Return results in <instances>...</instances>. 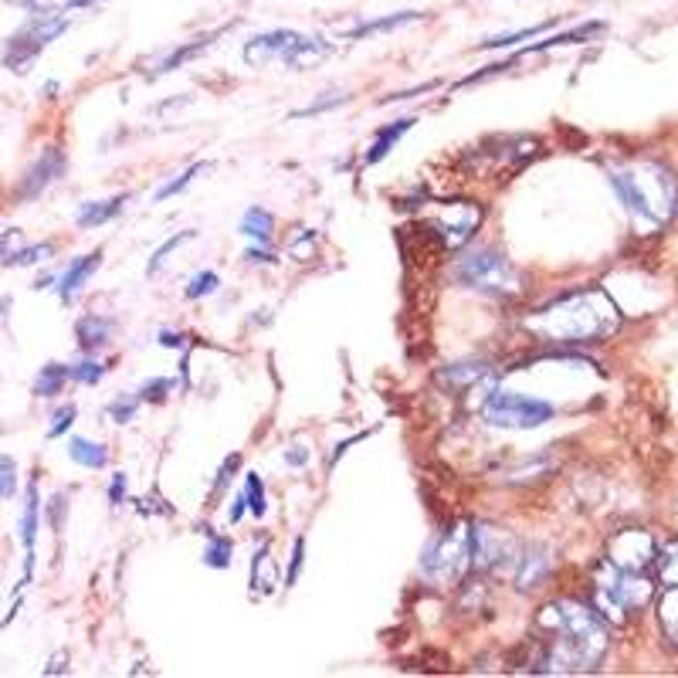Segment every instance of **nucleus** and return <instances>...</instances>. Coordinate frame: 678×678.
<instances>
[{
  "label": "nucleus",
  "instance_id": "obj_21",
  "mask_svg": "<svg viewBox=\"0 0 678 678\" xmlns=\"http://www.w3.org/2000/svg\"><path fill=\"white\" fill-rule=\"evenodd\" d=\"M68 377H72V367H62V363H48V367H41L38 380H34V394H38V397L62 394V387H65Z\"/></svg>",
  "mask_w": 678,
  "mask_h": 678
},
{
  "label": "nucleus",
  "instance_id": "obj_5",
  "mask_svg": "<svg viewBox=\"0 0 678 678\" xmlns=\"http://www.w3.org/2000/svg\"><path fill=\"white\" fill-rule=\"evenodd\" d=\"M472 567H475V523L448 526L445 533L434 536L421 556L424 577L438 580V584H455Z\"/></svg>",
  "mask_w": 678,
  "mask_h": 678
},
{
  "label": "nucleus",
  "instance_id": "obj_31",
  "mask_svg": "<svg viewBox=\"0 0 678 678\" xmlns=\"http://www.w3.org/2000/svg\"><path fill=\"white\" fill-rule=\"evenodd\" d=\"M24 251V234L21 231H4L0 234V265H17V255Z\"/></svg>",
  "mask_w": 678,
  "mask_h": 678
},
{
  "label": "nucleus",
  "instance_id": "obj_32",
  "mask_svg": "<svg viewBox=\"0 0 678 678\" xmlns=\"http://www.w3.org/2000/svg\"><path fill=\"white\" fill-rule=\"evenodd\" d=\"M543 31H550V21H546V24H536V28H526V31H516V34H502V38L482 41L478 48H509V45H516V41L536 38V34H543Z\"/></svg>",
  "mask_w": 678,
  "mask_h": 678
},
{
  "label": "nucleus",
  "instance_id": "obj_42",
  "mask_svg": "<svg viewBox=\"0 0 678 678\" xmlns=\"http://www.w3.org/2000/svg\"><path fill=\"white\" fill-rule=\"evenodd\" d=\"M160 346H184V336H180V333H160Z\"/></svg>",
  "mask_w": 678,
  "mask_h": 678
},
{
  "label": "nucleus",
  "instance_id": "obj_34",
  "mask_svg": "<svg viewBox=\"0 0 678 678\" xmlns=\"http://www.w3.org/2000/svg\"><path fill=\"white\" fill-rule=\"evenodd\" d=\"M17 492V465L14 458H0V499H11Z\"/></svg>",
  "mask_w": 678,
  "mask_h": 678
},
{
  "label": "nucleus",
  "instance_id": "obj_20",
  "mask_svg": "<svg viewBox=\"0 0 678 678\" xmlns=\"http://www.w3.org/2000/svg\"><path fill=\"white\" fill-rule=\"evenodd\" d=\"M68 458L85 468H106L109 462V451L99 445V441H89V438H72L68 441Z\"/></svg>",
  "mask_w": 678,
  "mask_h": 678
},
{
  "label": "nucleus",
  "instance_id": "obj_38",
  "mask_svg": "<svg viewBox=\"0 0 678 678\" xmlns=\"http://www.w3.org/2000/svg\"><path fill=\"white\" fill-rule=\"evenodd\" d=\"M133 414H136V401H133V397H126V401L109 404V417H112V421H119V424H126Z\"/></svg>",
  "mask_w": 678,
  "mask_h": 678
},
{
  "label": "nucleus",
  "instance_id": "obj_19",
  "mask_svg": "<svg viewBox=\"0 0 678 678\" xmlns=\"http://www.w3.org/2000/svg\"><path fill=\"white\" fill-rule=\"evenodd\" d=\"M414 123H417V119H397V123H390L387 129H380L377 139H373V146H370V153H367V163H380V160H384V156L397 146V139H401Z\"/></svg>",
  "mask_w": 678,
  "mask_h": 678
},
{
  "label": "nucleus",
  "instance_id": "obj_39",
  "mask_svg": "<svg viewBox=\"0 0 678 678\" xmlns=\"http://www.w3.org/2000/svg\"><path fill=\"white\" fill-rule=\"evenodd\" d=\"M109 499H112V506H123V502H126V475H116V478H112Z\"/></svg>",
  "mask_w": 678,
  "mask_h": 678
},
{
  "label": "nucleus",
  "instance_id": "obj_8",
  "mask_svg": "<svg viewBox=\"0 0 678 678\" xmlns=\"http://www.w3.org/2000/svg\"><path fill=\"white\" fill-rule=\"evenodd\" d=\"M482 417L492 424V428L533 431V428H543L546 421H553L556 407L550 401H536V397L512 394V390H492L482 404Z\"/></svg>",
  "mask_w": 678,
  "mask_h": 678
},
{
  "label": "nucleus",
  "instance_id": "obj_4",
  "mask_svg": "<svg viewBox=\"0 0 678 678\" xmlns=\"http://www.w3.org/2000/svg\"><path fill=\"white\" fill-rule=\"evenodd\" d=\"M329 51H333V45L323 38H312V34L282 28V31L255 34L241 55H245V62L251 68H265V65H275V62H282L289 68H312V65L323 62Z\"/></svg>",
  "mask_w": 678,
  "mask_h": 678
},
{
  "label": "nucleus",
  "instance_id": "obj_12",
  "mask_svg": "<svg viewBox=\"0 0 678 678\" xmlns=\"http://www.w3.org/2000/svg\"><path fill=\"white\" fill-rule=\"evenodd\" d=\"M65 173V156H62V150H45L34 160V167L24 173V180H21V197H38L41 190L45 187H51L55 184L58 177Z\"/></svg>",
  "mask_w": 678,
  "mask_h": 678
},
{
  "label": "nucleus",
  "instance_id": "obj_37",
  "mask_svg": "<svg viewBox=\"0 0 678 678\" xmlns=\"http://www.w3.org/2000/svg\"><path fill=\"white\" fill-rule=\"evenodd\" d=\"M302 556H306V540H295V546H292V563H289V577H285V587H295V580H299Z\"/></svg>",
  "mask_w": 678,
  "mask_h": 678
},
{
  "label": "nucleus",
  "instance_id": "obj_7",
  "mask_svg": "<svg viewBox=\"0 0 678 678\" xmlns=\"http://www.w3.org/2000/svg\"><path fill=\"white\" fill-rule=\"evenodd\" d=\"M455 282L485 295H499V299L519 292L516 268H512V262L502 251H492V248H478V251H468L465 258H458Z\"/></svg>",
  "mask_w": 678,
  "mask_h": 678
},
{
  "label": "nucleus",
  "instance_id": "obj_10",
  "mask_svg": "<svg viewBox=\"0 0 678 678\" xmlns=\"http://www.w3.org/2000/svg\"><path fill=\"white\" fill-rule=\"evenodd\" d=\"M478 224H482V207L478 204H472V201H441L438 217L424 221L421 228L428 231L445 251H455L478 231Z\"/></svg>",
  "mask_w": 678,
  "mask_h": 678
},
{
  "label": "nucleus",
  "instance_id": "obj_6",
  "mask_svg": "<svg viewBox=\"0 0 678 678\" xmlns=\"http://www.w3.org/2000/svg\"><path fill=\"white\" fill-rule=\"evenodd\" d=\"M597 604L601 614H607L611 621H624L628 614H634L638 607H645L651 601V584L645 580V573L624 570L617 563L604 560L597 567Z\"/></svg>",
  "mask_w": 678,
  "mask_h": 678
},
{
  "label": "nucleus",
  "instance_id": "obj_15",
  "mask_svg": "<svg viewBox=\"0 0 678 678\" xmlns=\"http://www.w3.org/2000/svg\"><path fill=\"white\" fill-rule=\"evenodd\" d=\"M126 201H129V194H119V197H112V201H89V204H82V207H78V214H75L78 228H99V224L112 221V217L123 211Z\"/></svg>",
  "mask_w": 678,
  "mask_h": 678
},
{
  "label": "nucleus",
  "instance_id": "obj_26",
  "mask_svg": "<svg viewBox=\"0 0 678 678\" xmlns=\"http://www.w3.org/2000/svg\"><path fill=\"white\" fill-rule=\"evenodd\" d=\"M658 617H662L665 634L678 645V587H668V594L658 601Z\"/></svg>",
  "mask_w": 678,
  "mask_h": 678
},
{
  "label": "nucleus",
  "instance_id": "obj_11",
  "mask_svg": "<svg viewBox=\"0 0 678 678\" xmlns=\"http://www.w3.org/2000/svg\"><path fill=\"white\" fill-rule=\"evenodd\" d=\"M607 560L624 570L645 573L658 560V546L645 529H621L611 540V546H607Z\"/></svg>",
  "mask_w": 678,
  "mask_h": 678
},
{
  "label": "nucleus",
  "instance_id": "obj_29",
  "mask_svg": "<svg viewBox=\"0 0 678 678\" xmlns=\"http://www.w3.org/2000/svg\"><path fill=\"white\" fill-rule=\"evenodd\" d=\"M245 499H248V506H251V516L262 519V516H265V509H268V502H265V485H262V478H258L255 472H251V475L245 478Z\"/></svg>",
  "mask_w": 678,
  "mask_h": 678
},
{
  "label": "nucleus",
  "instance_id": "obj_17",
  "mask_svg": "<svg viewBox=\"0 0 678 678\" xmlns=\"http://www.w3.org/2000/svg\"><path fill=\"white\" fill-rule=\"evenodd\" d=\"M75 333H78V346L92 353V350H99V346L109 343L112 323H109V319H102V316H85V319H78Z\"/></svg>",
  "mask_w": 678,
  "mask_h": 678
},
{
  "label": "nucleus",
  "instance_id": "obj_25",
  "mask_svg": "<svg viewBox=\"0 0 678 678\" xmlns=\"http://www.w3.org/2000/svg\"><path fill=\"white\" fill-rule=\"evenodd\" d=\"M204 563L214 570H228L231 567V540H224V536H217V533H207Z\"/></svg>",
  "mask_w": 678,
  "mask_h": 678
},
{
  "label": "nucleus",
  "instance_id": "obj_30",
  "mask_svg": "<svg viewBox=\"0 0 678 678\" xmlns=\"http://www.w3.org/2000/svg\"><path fill=\"white\" fill-rule=\"evenodd\" d=\"M190 238H194V231H180V234H173V238L167 241V245H160V248H156V255L150 258V268H146V272H150V275L160 272L163 262H167V258L173 255V251H177V248L184 245V241H190Z\"/></svg>",
  "mask_w": 678,
  "mask_h": 678
},
{
  "label": "nucleus",
  "instance_id": "obj_9",
  "mask_svg": "<svg viewBox=\"0 0 678 678\" xmlns=\"http://www.w3.org/2000/svg\"><path fill=\"white\" fill-rule=\"evenodd\" d=\"M65 28H68V17L62 11H34L31 21L24 24L17 34L7 38V48H4L7 68L24 72V68H28L34 58H38V51L45 48L48 41H55Z\"/></svg>",
  "mask_w": 678,
  "mask_h": 678
},
{
  "label": "nucleus",
  "instance_id": "obj_18",
  "mask_svg": "<svg viewBox=\"0 0 678 678\" xmlns=\"http://www.w3.org/2000/svg\"><path fill=\"white\" fill-rule=\"evenodd\" d=\"M272 231H275V221H272V214L262 211V207H248L245 217H241V234L255 241V245H268V241H272Z\"/></svg>",
  "mask_w": 678,
  "mask_h": 678
},
{
  "label": "nucleus",
  "instance_id": "obj_13",
  "mask_svg": "<svg viewBox=\"0 0 678 678\" xmlns=\"http://www.w3.org/2000/svg\"><path fill=\"white\" fill-rule=\"evenodd\" d=\"M34 536H38V485H28V495H24V512H21V543L28 550V563H24V580L21 587L31 580V567H34Z\"/></svg>",
  "mask_w": 678,
  "mask_h": 678
},
{
  "label": "nucleus",
  "instance_id": "obj_41",
  "mask_svg": "<svg viewBox=\"0 0 678 678\" xmlns=\"http://www.w3.org/2000/svg\"><path fill=\"white\" fill-rule=\"evenodd\" d=\"M245 506H248V499H245V495H238V499H234V506H231V523H238Z\"/></svg>",
  "mask_w": 678,
  "mask_h": 678
},
{
  "label": "nucleus",
  "instance_id": "obj_22",
  "mask_svg": "<svg viewBox=\"0 0 678 678\" xmlns=\"http://www.w3.org/2000/svg\"><path fill=\"white\" fill-rule=\"evenodd\" d=\"M217 34H221V31L201 34V38H197V41H190V45H184V48H177V51H173V55H167V58H163V62H160V68H156V75H167V72H177V68H180V65H184V62H190V58H194V55H201V51H204L207 45H211V41L217 38Z\"/></svg>",
  "mask_w": 678,
  "mask_h": 678
},
{
  "label": "nucleus",
  "instance_id": "obj_44",
  "mask_svg": "<svg viewBox=\"0 0 678 678\" xmlns=\"http://www.w3.org/2000/svg\"><path fill=\"white\" fill-rule=\"evenodd\" d=\"M92 4H102V0H68V11H75V7H92Z\"/></svg>",
  "mask_w": 678,
  "mask_h": 678
},
{
  "label": "nucleus",
  "instance_id": "obj_43",
  "mask_svg": "<svg viewBox=\"0 0 678 678\" xmlns=\"http://www.w3.org/2000/svg\"><path fill=\"white\" fill-rule=\"evenodd\" d=\"M285 462L295 465V468L306 465V462H309V451H306V455H302V451H289V455H285Z\"/></svg>",
  "mask_w": 678,
  "mask_h": 678
},
{
  "label": "nucleus",
  "instance_id": "obj_35",
  "mask_svg": "<svg viewBox=\"0 0 678 678\" xmlns=\"http://www.w3.org/2000/svg\"><path fill=\"white\" fill-rule=\"evenodd\" d=\"M102 373H106V367L95 363V360H82L78 367H72V377L78 380V384H99Z\"/></svg>",
  "mask_w": 678,
  "mask_h": 678
},
{
  "label": "nucleus",
  "instance_id": "obj_28",
  "mask_svg": "<svg viewBox=\"0 0 678 678\" xmlns=\"http://www.w3.org/2000/svg\"><path fill=\"white\" fill-rule=\"evenodd\" d=\"M204 170H211V163H194V167H187L177 180H170V184H163L160 190H156V201H167V197L180 194V190H187L190 184H194V177H201Z\"/></svg>",
  "mask_w": 678,
  "mask_h": 678
},
{
  "label": "nucleus",
  "instance_id": "obj_24",
  "mask_svg": "<svg viewBox=\"0 0 678 678\" xmlns=\"http://www.w3.org/2000/svg\"><path fill=\"white\" fill-rule=\"evenodd\" d=\"M278 584V570L272 567V556H268V546L258 550V556L251 560V587L255 590H272Z\"/></svg>",
  "mask_w": 678,
  "mask_h": 678
},
{
  "label": "nucleus",
  "instance_id": "obj_16",
  "mask_svg": "<svg viewBox=\"0 0 678 678\" xmlns=\"http://www.w3.org/2000/svg\"><path fill=\"white\" fill-rule=\"evenodd\" d=\"M546 573H550V556H546V550H529L526 556H519L516 584L523 590H533L543 584Z\"/></svg>",
  "mask_w": 678,
  "mask_h": 678
},
{
  "label": "nucleus",
  "instance_id": "obj_2",
  "mask_svg": "<svg viewBox=\"0 0 678 678\" xmlns=\"http://www.w3.org/2000/svg\"><path fill=\"white\" fill-rule=\"evenodd\" d=\"M523 326L543 343H601L617 333L621 312L604 289H580L526 316Z\"/></svg>",
  "mask_w": 678,
  "mask_h": 678
},
{
  "label": "nucleus",
  "instance_id": "obj_1",
  "mask_svg": "<svg viewBox=\"0 0 678 678\" xmlns=\"http://www.w3.org/2000/svg\"><path fill=\"white\" fill-rule=\"evenodd\" d=\"M540 628L550 634V651L540 672L573 675L594 672L607 655V628L590 607L577 601H553L540 611Z\"/></svg>",
  "mask_w": 678,
  "mask_h": 678
},
{
  "label": "nucleus",
  "instance_id": "obj_14",
  "mask_svg": "<svg viewBox=\"0 0 678 678\" xmlns=\"http://www.w3.org/2000/svg\"><path fill=\"white\" fill-rule=\"evenodd\" d=\"M99 258H102L99 251H92V255L75 258V262L65 268V275L58 278V295H62V302H72L75 299L78 289H82V285L95 275V268H99Z\"/></svg>",
  "mask_w": 678,
  "mask_h": 678
},
{
  "label": "nucleus",
  "instance_id": "obj_27",
  "mask_svg": "<svg viewBox=\"0 0 678 678\" xmlns=\"http://www.w3.org/2000/svg\"><path fill=\"white\" fill-rule=\"evenodd\" d=\"M655 567H658V577H662L665 587H678V540L668 543L665 550H658Z\"/></svg>",
  "mask_w": 678,
  "mask_h": 678
},
{
  "label": "nucleus",
  "instance_id": "obj_45",
  "mask_svg": "<svg viewBox=\"0 0 678 678\" xmlns=\"http://www.w3.org/2000/svg\"><path fill=\"white\" fill-rule=\"evenodd\" d=\"M11 4H21V7H31V11H41V0H11Z\"/></svg>",
  "mask_w": 678,
  "mask_h": 678
},
{
  "label": "nucleus",
  "instance_id": "obj_33",
  "mask_svg": "<svg viewBox=\"0 0 678 678\" xmlns=\"http://www.w3.org/2000/svg\"><path fill=\"white\" fill-rule=\"evenodd\" d=\"M217 285H221V278H217L214 272L194 275V278H190V285H187V299H204V295H211Z\"/></svg>",
  "mask_w": 678,
  "mask_h": 678
},
{
  "label": "nucleus",
  "instance_id": "obj_23",
  "mask_svg": "<svg viewBox=\"0 0 678 678\" xmlns=\"http://www.w3.org/2000/svg\"><path fill=\"white\" fill-rule=\"evenodd\" d=\"M417 11H401V14H390V17H380V21H370V24H360L356 31H350V38H370V34H380V31H394V28H404V24L417 21Z\"/></svg>",
  "mask_w": 678,
  "mask_h": 678
},
{
  "label": "nucleus",
  "instance_id": "obj_3",
  "mask_svg": "<svg viewBox=\"0 0 678 678\" xmlns=\"http://www.w3.org/2000/svg\"><path fill=\"white\" fill-rule=\"evenodd\" d=\"M611 187L634 221L662 224L678 211V184L658 163H634V167L611 170Z\"/></svg>",
  "mask_w": 678,
  "mask_h": 678
},
{
  "label": "nucleus",
  "instance_id": "obj_36",
  "mask_svg": "<svg viewBox=\"0 0 678 678\" xmlns=\"http://www.w3.org/2000/svg\"><path fill=\"white\" fill-rule=\"evenodd\" d=\"M72 421H75V407H72V404H65L62 411H58L55 417H51L48 438H58V434H65L68 428H72Z\"/></svg>",
  "mask_w": 678,
  "mask_h": 678
},
{
  "label": "nucleus",
  "instance_id": "obj_40",
  "mask_svg": "<svg viewBox=\"0 0 678 678\" xmlns=\"http://www.w3.org/2000/svg\"><path fill=\"white\" fill-rule=\"evenodd\" d=\"M238 465H241V458H238V455H231V458H228V462H224V465H221V472H217V478H214V485H224V482H228V478L234 475V468H238Z\"/></svg>",
  "mask_w": 678,
  "mask_h": 678
}]
</instances>
